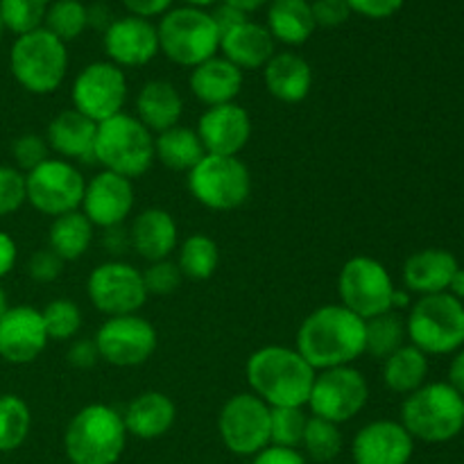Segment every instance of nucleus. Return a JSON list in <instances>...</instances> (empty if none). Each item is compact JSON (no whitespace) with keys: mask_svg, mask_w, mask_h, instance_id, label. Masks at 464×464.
Listing matches in <instances>:
<instances>
[{"mask_svg":"<svg viewBox=\"0 0 464 464\" xmlns=\"http://www.w3.org/2000/svg\"><path fill=\"white\" fill-rule=\"evenodd\" d=\"M220 53L240 71H263L267 62L275 57L276 41L266 25L254 21H243L220 34Z\"/></svg>","mask_w":464,"mask_h":464,"instance_id":"26","label":"nucleus"},{"mask_svg":"<svg viewBox=\"0 0 464 464\" xmlns=\"http://www.w3.org/2000/svg\"><path fill=\"white\" fill-rule=\"evenodd\" d=\"M317 372L295 347L267 344L247 358L249 392L270 408H306Z\"/></svg>","mask_w":464,"mask_h":464,"instance_id":"2","label":"nucleus"},{"mask_svg":"<svg viewBox=\"0 0 464 464\" xmlns=\"http://www.w3.org/2000/svg\"><path fill=\"white\" fill-rule=\"evenodd\" d=\"M121 415L127 435H134L139 440H157L175 426L177 406L166 392L148 390V392L136 394Z\"/></svg>","mask_w":464,"mask_h":464,"instance_id":"27","label":"nucleus"},{"mask_svg":"<svg viewBox=\"0 0 464 464\" xmlns=\"http://www.w3.org/2000/svg\"><path fill=\"white\" fill-rule=\"evenodd\" d=\"M383 383L394 394H412L426 383L429 376V356L412 344H403L401 349L383 361Z\"/></svg>","mask_w":464,"mask_h":464,"instance_id":"33","label":"nucleus"},{"mask_svg":"<svg viewBox=\"0 0 464 464\" xmlns=\"http://www.w3.org/2000/svg\"><path fill=\"white\" fill-rule=\"evenodd\" d=\"M12 159L14 168H18L21 172H30L34 168H39L41 163L50 159V148L45 136L41 134H23L18 139H14L12 143Z\"/></svg>","mask_w":464,"mask_h":464,"instance_id":"43","label":"nucleus"},{"mask_svg":"<svg viewBox=\"0 0 464 464\" xmlns=\"http://www.w3.org/2000/svg\"><path fill=\"white\" fill-rule=\"evenodd\" d=\"M449 295H453V297L456 299H464V270L462 267H458L456 270V275H453V279H451V284H449V290H447Z\"/></svg>","mask_w":464,"mask_h":464,"instance_id":"57","label":"nucleus"},{"mask_svg":"<svg viewBox=\"0 0 464 464\" xmlns=\"http://www.w3.org/2000/svg\"><path fill=\"white\" fill-rule=\"evenodd\" d=\"M134 109V116L157 136L179 125L181 113H184V98L172 82L150 80L140 86Z\"/></svg>","mask_w":464,"mask_h":464,"instance_id":"29","label":"nucleus"},{"mask_svg":"<svg viewBox=\"0 0 464 464\" xmlns=\"http://www.w3.org/2000/svg\"><path fill=\"white\" fill-rule=\"evenodd\" d=\"M266 27L279 44L304 45L317 30L311 0H270Z\"/></svg>","mask_w":464,"mask_h":464,"instance_id":"30","label":"nucleus"},{"mask_svg":"<svg viewBox=\"0 0 464 464\" xmlns=\"http://www.w3.org/2000/svg\"><path fill=\"white\" fill-rule=\"evenodd\" d=\"M295 349L315 372L353 365L365 353V320L343 304H326L304 317Z\"/></svg>","mask_w":464,"mask_h":464,"instance_id":"1","label":"nucleus"},{"mask_svg":"<svg viewBox=\"0 0 464 464\" xmlns=\"http://www.w3.org/2000/svg\"><path fill=\"white\" fill-rule=\"evenodd\" d=\"M195 131L207 154L238 157L252 139V118L238 102L218 104V107H207Z\"/></svg>","mask_w":464,"mask_h":464,"instance_id":"20","label":"nucleus"},{"mask_svg":"<svg viewBox=\"0 0 464 464\" xmlns=\"http://www.w3.org/2000/svg\"><path fill=\"white\" fill-rule=\"evenodd\" d=\"M154 134L131 113H118L100 122L95 134V163L102 170L139 179L154 166Z\"/></svg>","mask_w":464,"mask_h":464,"instance_id":"4","label":"nucleus"},{"mask_svg":"<svg viewBox=\"0 0 464 464\" xmlns=\"http://www.w3.org/2000/svg\"><path fill=\"white\" fill-rule=\"evenodd\" d=\"M394 290L388 267L365 254L352 256L340 270V304L362 320L392 311Z\"/></svg>","mask_w":464,"mask_h":464,"instance_id":"10","label":"nucleus"},{"mask_svg":"<svg viewBox=\"0 0 464 464\" xmlns=\"http://www.w3.org/2000/svg\"><path fill=\"white\" fill-rule=\"evenodd\" d=\"M86 293L95 311L107 317L134 315L150 297L139 267L118 258L100 263L91 270L86 279Z\"/></svg>","mask_w":464,"mask_h":464,"instance_id":"13","label":"nucleus"},{"mask_svg":"<svg viewBox=\"0 0 464 464\" xmlns=\"http://www.w3.org/2000/svg\"><path fill=\"white\" fill-rule=\"evenodd\" d=\"M313 18H315L317 27H340L349 21L352 9H349L347 0H313L311 3Z\"/></svg>","mask_w":464,"mask_h":464,"instance_id":"46","label":"nucleus"},{"mask_svg":"<svg viewBox=\"0 0 464 464\" xmlns=\"http://www.w3.org/2000/svg\"><path fill=\"white\" fill-rule=\"evenodd\" d=\"M449 385L464 397V349L456 353V358L451 361V367H449Z\"/></svg>","mask_w":464,"mask_h":464,"instance_id":"54","label":"nucleus"},{"mask_svg":"<svg viewBox=\"0 0 464 464\" xmlns=\"http://www.w3.org/2000/svg\"><path fill=\"white\" fill-rule=\"evenodd\" d=\"M211 16H213V21H216L218 32H220V34H225V32L231 30V27L240 25L243 21H247V14L238 12V9L229 7V5H225V3H222L216 12H211Z\"/></svg>","mask_w":464,"mask_h":464,"instance_id":"53","label":"nucleus"},{"mask_svg":"<svg viewBox=\"0 0 464 464\" xmlns=\"http://www.w3.org/2000/svg\"><path fill=\"white\" fill-rule=\"evenodd\" d=\"M25 202V172H21L14 166H0V218L16 213Z\"/></svg>","mask_w":464,"mask_h":464,"instance_id":"44","label":"nucleus"},{"mask_svg":"<svg viewBox=\"0 0 464 464\" xmlns=\"http://www.w3.org/2000/svg\"><path fill=\"white\" fill-rule=\"evenodd\" d=\"M308 415L304 408H272L270 415V444L297 449L302 447Z\"/></svg>","mask_w":464,"mask_h":464,"instance_id":"41","label":"nucleus"},{"mask_svg":"<svg viewBox=\"0 0 464 464\" xmlns=\"http://www.w3.org/2000/svg\"><path fill=\"white\" fill-rule=\"evenodd\" d=\"M32 430V411L18 394H0V453L23 447Z\"/></svg>","mask_w":464,"mask_h":464,"instance_id":"36","label":"nucleus"},{"mask_svg":"<svg viewBox=\"0 0 464 464\" xmlns=\"http://www.w3.org/2000/svg\"><path fill=\"white\" fill-rule=\"evenodd\" d=\"M102 245L113 254V256H121V254L131 252L130 245V231L125 229V225L111 227V229H104Z\"/></svg>","mask_w":464,"mask_h":464,"instance_id":"51","label":"nucleus"},{"mask_svg":"<svg viewBox=\"0 0 464 464\" xmlns=\"http://www.w3.org/2000/svg\"><path fill=\"white\" fill-rule=\"evenodd\" d=\"M159 53L184 68L199 66L220 53V32L211 12L199 7L168 9L157 25Z\"/></svg>","mask_w":464,"mask_h":464,"instance_id":"7","label":"nucleus"},{"mask_svg":"<svg viewBox=\"0 0 464 464\" xmlns=\"http://www.w3.org/2000/svg\"><path fill=\"white\" fill-rule=\"evenodd\" d=\"M44 27L63 44L75 41L89 27V16L82 0H53L45 12Z\"/></svg>","mask_w":464,"mask_h":464,"instance_id":"37","label":"nucleus"},{"mask_svg":"<svg viewBox=\"0 0 464 464\" xmlns=\"http://www.w3.org/2000/svg\"><path fill=\"white\" fill-rule=\"evenodd\" d=\"M406 334L412 347L426 356L458 352L464 344V304L449 293L421 297L412 304Z\"/></svg>","mask_w":464,"mask_h":464,"instance_id":"8","label":"nucleus"},{"mask_svg":"<svg viewBox=\"0 0 464 464\" xmlns=\"http://www.w3.org/2000/svg\"><path fill=\"white\" fill-rule=\"evenodd\" d=\"M44 317L27 304L7 306L0 317V358L9 365H30L48 347Z\"/></svg>","mask_w":464,"mask_h":464,"instance_id":"18","label":"nucleus"},{"mask_svg":"<svg viewBox=\"0 0 464 464\" xmlns=\"http://www.w3.org/2000/svg\"><path fill=\"white\" fill-rule=\"evenodd\" d=\"M401 426L412 440L449 442L464 429V397L449 383H424L403 401Z\"/></svg>","mask_w":464,"mask_h":464,"instance_id":"5","label":"nucleus"},{"mask_svg":"<svg viewBox=\"0 0 464 464\" xmlns=\"http://www.w3.org/2000/svg\"><path fill=\"white\" fill-rule=\"evenodd\" d=\"M95 134H98V122L82 116L75 109L59 111L45 130L50 152L57 154V159L71 163H95Z\"/></svg>","mask_w":464,"mask_h":464,"instance_id":"22","label":"nucleus"},{"mask_svg":"<svg viewBox=\"0 0 464 464\" xmlns=\"http://www.w3.org/2000/svg\"><path fill=\"white\" fill-rule=\"evenodd\" d=\"M252 464H306L302 453L297 449L276 447V444H267L263 451L254 456Z\"/></svg>","mask_w":464,"mask_h":464,"instance_id":"49","label":"nucleus"},{"mask_svg":"<svg viewBox=\"0 0 464 464\" xmlns=\"http://www.w3.org/2000/svg\"><path fill=\"white\" fill-rule=\"evenodd\" d=\"M121 3L125 5L131 16H140L150 21V18L163 16L168 9H172L175 0H121Z\"/></svg>","mask_w":464,"mask_h":464,"instance_id":"50","label":"nucleus"},{"mask_svg":"<svg viewBox=\"0 0 464 464\" xmlns=\"http://www.w3.org/2000/svg\"><path fill=\"white\" fill-rule=\"evenodd\" d=\"M225 5H229V7H236L238 12L243 14H249V12H256V9L266 7L270 0H222Z\"/></svg>","mask_w":464,"mask_h":464,"instance_id":"56","label":"nucleus"},{"mask_svg":"<svg viewBox=\"0 0 464 464\" xmlns=\"http://www.w3.org/2000/svg\"><path fill=\"white\" fill-rule=\"evenodd\" d=\"M53 0H0V18L5 30L16 36L44 27L45 12Z\"/></svg>","mask_w":464,"mask_h":464,"instance_id":"40","label":"nucleus"},{"mask_svg":"<svg viewBox=\"0 0 464 464\" xmlns=\"http://www.w3.org/2000/svg\"><path fill=\"white\" fill-rule=\"evenodd\" d=\"M125 447V421L107 403H89L77 411L63 433V449L72 464H116Z\"/></svg>","mask_w":464,"mask_h":464,"instance_id":"3","label":"nucleus"},{"mask_svg":"<svg viewBox=\"0 0 464 464\" xmlns=\"http://www.w3.org/2000/svg\"><path fill=\"white\" fill-rule=\"evenodd\" d=\"M302 447L315 462H331L343 451V433L334 421L308 417L306 430H304Z\"/></svg>","mask_w":464,"mask_h":464,"instance_id":"39","label":"nucleus"},{"mask_svg":"<svg viewBox=\"0 0 464 464\" xmlns=\"http://www.w3.org/2000/svg\"><path fill=\"white\" fill-rule=\"evenodd\" d=\"M104 53L118 68L148 66L159 54L157 25L148 18L122 16L113 18L102 36Z\"/></svg>","mask_w":464,"mask_h":464,"instance_id":"19","label":"nucleus"},{"mask_svg":"<svg viewBox=\"0 0 464 464\" xmlns=\"http://www.w3.org/2000/svg\"><path fill=\"white\" fill-rule=\"evenodd\" d=\"M127 231L131 252L148 263L170 258L179 245V227L166 208H145L134 216Z\"/></svg>","mask_w":464,"mask_h":464,"instance_id":"23","label":"nucleus"},{"mask_svg":"<svg viewBox=\"0 0 464 464\" xmlns=\"http://www.w3.org/2000/svg\"><path fill=\"white\" fill-rule=\"evenodd\" d=\"M5 311H7V297H5L3 288H0V317H3Z\"/></svg>","mask_w":464,"mask_h":464,"instance_id":"59","label":"nucleus"},{"mask_svg":"<svg viewBox=\"0 0 464 464\" xmlns=\"http://www.w3.org/2000/svg\"><path fill=\"white\" fill-rule=\"evenodd\" d=\"M367 399H370V385L365 374L353 365H347L317 372L306 406L313 417L340 426L352 421L367 406Z\"/></svg>","mask_w":464,"mask_h":464,"instance_id":"12","label":"nucleus"},{"mask_svg":"<svg viewBox=\"0 0 464 464\" xmlns=\"http://www.w3.org/2000/svg\"><path fill=\"white\" fill-rule=\"evenodd\" d=\"M263 82L267 93L285 104H297L308 98L313 89V68L302 54L275 53V57L263 66Z\"/></svg>","mask_w":464,"mask_h":464,"instance_id":"28","label":"nucleus"},{"mask_svg":"<svg viewBox=\"0 0 464 464\" xmlns=\"http://www.w3.org/2000/svg\"><path fill=\"white\" fill-rule=\"evenodd\" d=\"M9 71L27 93H54L68 72L66 44L45 27L16 36L9 50Z\"/></svg>","mask_w":464,"mask_h":464,"instance_id":"6","label":"nucleus"},{"mask_svg":"<svg viewBox=\"0 0 464 464\" xmlns=\"http://www.w3.org/2000/svg\"><path fill=\"white\" fill-rule=\"evenodd\" d=\"M18 261V245L9 234L0 231V279L14 270Z\"/></svg>","mask_w":464,"mask_h":464,"instance_id":"52","label":"nucleus"},{"mask_svg":"<svg viewBox=\"0 0 464 464\" xmlns=\"http://www.w3.org/2000/svg\"><path fill=\"white\" fill-rule=\"evenodd\" d=\"M175 263L179 266L184 279L207 281L220 266V247L211 236L193 234L179 243Z\"/></svg>","mask_w":464,"mask_h":464,"instance_id":"34","label":"nucleus"},{"mask_svg":"<svg viewBox=\"0 0 464 464\" xmlns=\"http://www.w3.org/2000/svg\"><path fill=\"white\" fill-rule=\"evenodd\" d=\"M140 275H143L145 290H148V295H152V297H168V295L177 293L181 281H184L179 266H177L172 258L148 263V267L140 270Z\"/></svg>","mask_w":464,"mask_h":464,"instance_id":"42","label":"nucleus"},{"mask_svg":"<svg viewBox=\"0 0 464 464\" xmlns=\"http://www.w3.org/2000/svg\"><path fill=\"white\" fill-rule=\"evenodd\" d=\"M406 0H347L352 14L372 21H383V18L394 16L403 7Z\"/></svg>","mask_w":464,"mask_h":464,"instance_id":"47","label":"nucleus"},{"mask_svg":"<svg viewBox=\"0 0 464 464\" xmlns=\"http://www.w3.org/2000/svg\"><path fill=\"white\" fill-rule=\"evenodd\" d=\"M190 93L207 107L236 102L243 91V71L222 54L207 59L199 66L190 68Z\"/></svg>","mask_w":464,"mask_h":464,"instance_id":"24","label":"nucleus"},{"mask_svg":"<svg viewBox=\"0 0 464 464\" xmlns=\"http://www.w3.org/2000/svg\"><path fill=\"white\" fill-rule=\"evenodd\" d=\"M154 157L168 170L188 175L207 157V150L193 127L175 125L154 136Z\"/></svg>","mask_w":464,"mask_h":464,"instance_id":"31","label":"nucleus"},{"mask_svg":"<svg viewBox=\"0 0 464 464\" xmlns=\"http://www.w3.org/2000/svg\"><path fill=\"white\" fill-rule=\"evenodd\" d=\"M93 340L98 344L100 361L111 367H122V370L145 365L159 347L157 329L139 313L107 317Z\"/></svg>","mask_w":464,"mask_h":464,"instance_id":"15","label":"nucleus"},{"mask_svg":"<svg viewBox=\"0 0 464 464\" xmlns=\"http://www.w3.org/2000/svg\"><path fill=\"white\" fill-rule=\"evenodd\" d=\"M72 109L93 122H104L122 113L127 102V77L111 62H93L72 80Z\"/></svg>","mask_w":464,"mask_h":464,"instance_id":"16","label":"nucleus"},{"mask_svg":"<svg viewBox=\"0 0 464 464\" xmlns=\"http://www.w3.org/2000/svg\"><path fill=\"white\" fill-rule=\"evenodd\" d=\"M86 16H89V25L98 27V30H107L111 25V14H109L107 5H93V7H86Z\"/></svg>","mask_w":464,"mask_h":464,"instance_id":"55","label":"nucleus"},{"mask_svg":"<svg viewBox=\"0 0 464 464\" xmlns=\"http://www.w3.org/2000/svg\"><path fill=\"white\" fill-rule=\"evenodd\" d=\"M272 408L252 392L227 399L218 415L222 444L236 456H256L270 444Z\"/></svg>","mask_w":464,"mask_h":464,"instance_id":"14","label":"nucleus"},{"mask_svg":"<svg viewBox=\"0 0 464 464\" xmlns=\"http://www.w3.org/2000/svg\"><path fill=\"white\" fill-rule=\"evenodd\" d=\"M41 317H44L45 334L48 340L54 343H68V340H75L77 334L82 329V308L77 306V302L72 299H53V302L45 304L41 308Z\"/></svg>","mask_w":464,"mask_h":464,"instance_id":"38","label":"nucleus"},{"mask_svg":"<svg viewBox=\"0 0 464 464\" xmlns=\"http://www.w3.org/2000/svg\"><path fill=\"white\" fill-rule=\"evenodd\" d=\"M3 34H5V25H3V18H0V41H3Z\"/></svg>","mask_w":464,"mask_h":464,"instance_id":"60","label":"nucleus"},{"mask_svg":"<svg viewBox=\"0 0 464 464\" xmlns=\"http://www.w3.org/2000/svg\"><path fill=\"white\" fill-rule=\"evenodd\" d=\"M184 3L188 5V7H199V9H204V7H208V5L220 3V0H184Z\"/></svg>","mask_w":464,"mask_h":464,"instance_id":"58","label":"nucleus"},{"mask_svg":"<svg viewBox=\"0 0 464 464\" xmlns=\"http://www.w3.org/2000/svg\"><path fill=\"white\" fill-rule=\"evenodd\" d=\"M93 231L95 227L82 211L63 213V216L53 218V225L48 231V247L63 263L80 261L93 243Z\"/></svg>","mask_w":464,"mask_h":464,"instance_id":"32","label":"nucleus"},{"mask_svg":"<svg viewBox=\"0 0 464 464\" xmlns=\"http://www.w3.org/2000/svg\"><path fill=\"white\" fill-rule=\"evenodd\" d=\"M63 266H66V263H63L53 249L44 247L36 249V252L27 258L25 272L32 281H36V284H53V281H57L59 276H62Z\"/></svg>","mask_w":464,"mask_h":464,"instance_id":"45","label":"nucleus"},{"mask_svg":"<svg viewBox=\"0 0 464 464\" xmlns=\"http://www.w3.org/2000/svg\"><path fill=\"white\" fill-rule=\"evenodd\" d=\"M415 451L401 421L376 420L362 426L352 442V456L356 464H408Z\"/></svg>","mask_w":464,"mask_h":464,"instance_id":"21","label":"nucleus"},{"mask_svg":"<svg viewBox=\"0 0 464 464\" xmlns=\"http://www.w3.org/2000/svg\"><path fill=\"white\" fill-rule=\"evenodd\" d=\"M406 320L399 313L388 311L365 320V353L372 358L385 361L397 349L406 344Z\"/></svg>","mask_w":464,"mask_h":464,"instance_id":"35","label":"nucleus"},{"mask_svg":"<svg viewBox=\"0 0 464 464\" xmlns=\"http://www.w3.org/2000/svg\"><path fill=\"white\" fill-rule=\"evenodd\" d=\"M66 362L75 370H93L100 362L98 344L93 338H75L71 340V347L66 352Z\"/></svg>","mask_w":464,"mask_h":464,"instance_id":"48","label":"nucleus"},{"mask_svg":"<svg viewBox=\"0 0 464 464\" xmlns=\"http://www.w3.org/2000/svg\"><path fill=\"white\" fill-rule=\"evenodd\" d=\"M190 198L208 211H236L252 195V172L240 157L207 154L186 175Z\"/></svg>","mask_w":464,"mask_h":464,"instance_id":"9","label":"nucleus"},{"mask_svg":"<svg viewBox=\"0 0 464 464\" xmlns=\"http://www.w3.org/2000/svg\"><path fill=\"white\" fill-rule=\"evenodd\" d=\"M134 199L136 193L131 179L102 170L86 181L80 211L89 218L93 227L111 229V227L125 225V220L134 211Z\"/></svg>","mask_w":464,"mask_h":464,"instance_id":"17","label":"nucleus"},{"mask_svg":"<svg viewBox=\"0 0 464 464\" xmlns=\"http://www.w3.org/2000/svg\"><path fill=\"white\" fill-rule=\"evenodd\" d=\"M458 267L460 266L456 256L447 249H421V252L411 254L403 263V285L408 293L421 295V297L447 293Z\"/></svg>","mask_w":464,"mask_h":464,"instance_id":"25","label":"nucleus"},{"mask_svg":"<svg viewBox=\"0 0 464 464\" xmlns=\"http://www.w3.org/2000/svg\"><path fill=\"white\" fill-rule=\"evenodd\" d=\"M27 204L44 216L59 218L63 213L80 211L86 179L80 168L63 159L50 157L39 168L25 175Z\"/></svg>","mask_w":464,"mask_h":464,"instance_id":"11","label":"nucleus"}]
</instances>
